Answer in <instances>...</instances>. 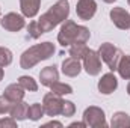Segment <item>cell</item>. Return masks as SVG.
Returning a JSON list of instances; mask_svg holds the SVG:
<instances>
[{
    "instance_id": "6da1fadb",
    "label": "cell",
    "mask_w": 130,
    "mask_h": 128,
    "mask_svg": "<svg viewBox=\"0 0 130 128\" xmlns=\"http://www.w3.org/2000/svg\"><path fill=\"white\" fill-rule=\"evenodd\" d=\"M68 15H70V3H68V0H58L36 21L39 33L44 35V33L53 30L58 24H61L65 20H68Z\"/></svg>"
},
{
    "instance_id": "7a4b0ae2",
    "label": "cell",
    "mask_w": 130,
    "mask_h": 128,
    "mask_svg": "<svg viewBox=\"0 0 130 128\" xmlns=\"http://www.w3.org/2000/svg\"><path fill=\"white\" fill-rule=\"evenodd\" d=\"M89 38L91 33L85 26H79L71 20H65L58 35V42L62 47H71L74 44H86Z\"/></svg>"
},
{
    "instance_id": "3957f363",
    "label": "cell",
    "mask_w": 130,
    "mask_h": 128,
    "mask_svg": "<svg viewBox=\"0 0 130 128\" xmlns=\"http://www.w3.org/2000/svg\"><path fill=\"white\" fill-rule=\"evenodd\" d=\"M55 53V45L48 41L36 44L33 47H29L20 57V66L23 69H30L36 63H39L41 60L48 59L50 56H53Z\"/></svg>"
},
{
    "instance_id": "277c9868",
    "label": "cell",
    "mask_w": 130,
    "mask_h": 128,
    "mask_svg": "<svg viewBox=\"0 0 130 128\" xmlns=\"http://www.w3.org/2000/svg\"><path fill=\"white\" fill-rule=\"evenodd\" d=\"M98 54H100L101 60L109 66L110 71H117V66H118V62H120L123 53L113 44H110V42L101 44L100 48H98Z\"/></svg>"
},
{
    "instance_id": "5b68a950",
    "label": "cell",
    "mask_w": 130,
    "mask_h": 128,
    "mask_svg": "<svg viewBox=\"0 0 130 128\" xmlns=\"http://www.w3.org/2000/svg\"><path fill=\"white\" fill-rule=\"evenodd\" d=\"M83 122L86 124V127H92V128L107 127L104 112L100 107H95V105H91L83 112Z\"/></svg>"
},
{
    "instance_id": "8992f818",
    "label": "cell",
    "mask_w": 130,
    "mask_h": 128,
    "mask_svg": "<svg viewBox=\"0 0 130 128\" xmlns=\"http://www.w3.org/2000/svg\"><path fill=\"white\" fill-rule=\"evenodd\" d=\"M83 68L89 75H98L101 72V57L98 54V51H94L91 48H88V51L83 56Z\"/></svg>"
},
{
    "instance_id": "52a82bcc",
    "label": "cell",
    "mask_w": 130,
    "mask_h": 128,
    "mask_svg": "<svg viewBox=\"0 0 130 128\" xmlns=\"http://www.w3.org/2000/svg\"><path fill=\"white\" fill-rule=\"evenodd\" d=\"M62 102H64V99L59 95H56V94H53V92L45 94V95H44V99H42L44 113H47L48 116H58V115H61Z\"/></svg>"
},
{
    "instance_id": "ba28073f",
    "label": "cell",
    "mask_w": 130,
    "mask_h": 128,
    "mask_svg": "<svg viewBox=\"0 0 130 128\" xmlns=\"http://www.w3.org/2000/svg\"><path fill=\"white\" fill-rule=\"evenodd\" d=\"M0 23H2L3 29H6V30H9V32H18V30H21V29L26 26L24 17L20 15V14H15V12L6 14V15L0 20Z\"/></svg>"
},
{
    "instance_id": "9c48e42d",
    "label": "cell",
    "mask_w": 130,
    "mask_h": 128,
    "mask_svg": "<svg viewBox=\"0 0 130 128\" xmlns=\"http://www.w3.org/2000/svg\"><path fill=\"white\" fill-rule=\"evenodd\" d=\"M97 12V3L95 0H79L76 6V14L80 20H91Z\"/></svg>"
},
{
    "instance_id": "30bf717a",
    "label": "cell",
    "mask_w": 130,
    "mask_h": 128,
    "mask_svg": "<svg viewBox=\"0 0 130 128\" xmlns=\"http://www.w3.org/2000/svg\"><path fill=\"white\" fill-rule=\"evenodd\" d=\"M110 20L118 29L123 30L130 29V14L123 8H113L110 11Z\"/></svg>"
},
{
    "instance_id": "8fae6325",
    "label": "cell",
    "mask_w": 130,
    "mask_h": 128,
    "mask_svg": "<svg viewBox=\"0 0 130 128\" xmlns=\"http://www.w3.org/2000/svg\"><path fill=\"white\" fill-rule=\"evenodd\" d=\"M118 88V80L112 72H107L104 75H101V78L98 80V91L103 95H109L113 91H117Z\"/></svg>"
},
{
    "instance_id": "7c38bea8",
    "label": "cell",
    "mask_w": 130,
    "mask_h": 128,
    "mask_svg": "<svg viewBox=\"0 0 130 128\" xmlns=\"http://www.w3.org/2000/svg\"><path fill=\"white\" fill-rule=\"evenodd\" d=\"M3 95L6 96L12 104H15V102L23 101V98L26 95V89H24L20 83H12V84H9V86L5 89V94H3Z\"/></svg>"
},
{
    "instance_id": "4fadbf2b",
    "label": "cell",
    "mask_w": 130,
    "mask_h": 128,
    "mask_svg": "<svg viewBox=\"0 0 130 128\" xmlns=\"http://www.w3.org/2000/svg\"><path fill=\"white\" fill-rule=\"evenodd\" d=\"M82 71V63H80V59H76V57H67L64 62H62V72H64L67 77H76L79 75Z\"/></svg>"
},
{
    "instance_id": "5bb4252c",
    "label": "cell",
    "mask_w": 130,
    "mask_h": 128,
    "mask_svg": "<svg viewBox=\"0 0 130 128\" xmlns=\"http://www.w3.org/2000/svg\"><path fill=\"white\" fill-rule=\"evenodd\" d=\"M39 80H41V84L50 88L55 81L59 80V72H58V68L53 65V66H45L41 72H39Z\"/></svg>"
},
{
    "instance_id": "9a60e30c",
    "label": "cell",
    "mask_w": 130,
    "mask_h": 128,
    "mask_svg": "<svg viewBox=\"0 0 130 128\" xmlns=\"http://www.w3.org/2000/svg\"><path fill=\"white\" fill-rule=\"evenodd\" d=\"M29 104L24 102V101H20V102H15L12 104L11 110H9V115L15 119V121H24L29 118Z\"/></svg>"
},
{
    "instance_id": "2e32d148",
    "label": "cell",
    "mask_w": 130,
    "mask_h": 128,
    "mask_svg": "<svg viewBox=\"0 0 130 128\" xmlns=\"http://www.w3.org/2000/svg\"><path fill=\"white\" fill-rule=\"evenodd\" d=\"M39 5H41V0H20V9L23 15L27 18H33L38 14Z\"/></svg>"
},
{
    "instance_id": "e0dca14e",
    "label": "cell",
    "mask_w": 130,
    "mask_h": 128,
    "mask_svg": "<svg viewBox=\"0 0 130 128\" xmlns=\"http://www.w3.org/2000/svg\"><path fill=\"white\" fill-rule=\"evenodd\" d=\"M110 127L112 128H129L130 127V116L127 113H124V112H117L112 116Z\"/></svg>"
},
{
    "instance_id": "ac0fdd59",
    "label": "cell",
    "mask_w": 130,
    "mask_h": 128,
    "mask_svg": "<svg viewBox=\"0 0 130 128\" xmlns=\"http://www.w3.org/2000/svg\"><path fill=\"white\" fill-rule=\"evenodd\" d=\"M117 71L120 72V75L126 80H130V56H121L118 66H117Z\"/></svg>"
},
{
    "instance_id": "d6986e66",
    "label": "cell",
    "mask_w": 130,
    "mask_h": 128,
    "mask_svg": "<svg viewBox=\"0 0 130 128\" xmlns=\"http://www.w3.org/2000/svg\"><path fill=\"white\" fill-rule=\"evenodd\" d=\"M50 91H52L53 94L59 95V96H64V95H70V94H73V88H71L70 84H67V83H61L59 80H58V81H55V83L50 86Z\"/></svg>"
},
{
    "instance_id": "ffe728a7",
    "label": "cell",
    "mask_w": 130,
    "mask_h": 128,
    "mask_svg": "<svg viewBox=\"0 0 130 128\" xmlns=\"http://www.w3.org/2000/svg\"><path fill=\"white\" fill-rule=\"evenodd\" d=\"M18 83H20L26 91H29V92H36V91H38V83L33 80L32 77H29V75H21V77L18 78Z\"/></svg>"
},
{
    "instance_id": "44dd1931",
    "label": "cell",
    "mask_w": 130,
    "mask_h": 128,
    "mask_svg": "<svg viewBox=\"0 0 130 128\" xmlns=\"http://www.w3.org/2000/svg\"><path fill=\"white\" fill-rule=\"evenodd\" d=\"M44 116V107L39 102H35L29 107V119L32 121H39Z\"/></svg>"
},
{
    "instance_id": "7402d4cb",
    "label": "cell",
    "mask_w": 130,
    "mask_h": 128,
    "mask_svg": "<svg viewBox=\"0 0 130 128\" xmlns=\"http://www.w3.org/2000/svg\"><path fill=\"white\" fill-rule=\"evenodd\" d=\"M86 51H88L86 44H74V45L70 47V56L76 57V59H83Z\"/></svg>"
},
{
    "instance_id": "603a6c76",
    "label": "cell",
    "mask_w": 130,
    "mask_h": 128,
    "mask_svg": "<svg viewBox=\"0 0 130 128\" xmlns=\"http://www.w3.org/2000/svg\"><path fill=\"white\" fill-rule=\"evenodd\" d=\"M12 62V51L6 47H0V66H8Z\"/></svg>"
},
{
    "instance_id": "cb8c5ba5",
    "label": "cell",
    "mask_w": 130,
    "mask_h": 128,
    "mask_svg": "<svg viewBox=\"0 0 130 128\" xmlns=\"http://www.w3.org/2000/svg\"><path fill=\"white\" fill-rule=\"evenodd\" d=\"M76 113V105L71 102V101H64L62 102V110H61V115L65 118H70Z\"/></svg>"
},
{
    "instance_id": "d4e9b609",
    "label": "cell",
    "mask_w": 130,
    "mask_h": 128,
    "mask_svg": "<svg viewBox=\"0 0 130 128\" xmlns=\"http://www.w3.org/2000/svg\"><path fill=\"white\" fill-rule=\"evenodd\" d=\"M11 107H12V102H11V101H9V99H8L5 95L0 96V115L9 113Z\"/></svg>"
},
{
    "instance_id": "484cf974",
    "label": "cell",
    "mask_w": 130,
    "mask_h": 128,
    "mask_svg": "<svg viewBox=\"0 0 130 128\" xmlns=\"http://www.w3.org/2000/svg\"><path fill=\"white\" fill-rule=\"evenodd\" d=\"M15 127H17V121L12 116L0 119V128H15Z\"/></svg>"
},
{
    "instance_id": "4316f807",
    "label": "cell",
    "mask_w": 130,
    "mask_h": 128,
    "mask_svg": "<svg viewBox=\"0 0 130 128\" xmlns=\"http://www.w3.org/2000/svg\"><path fill=\"white\" fill-rule=\"evenodd\" d=\"M45 127H62V124L61 122H56V121H52V122H48V124H45Z\"/></svg>"
},
{
    "instance_id": "83f0119b",
    "label": "cell",
    "mask_w": 130,
    "mask_h": 128,
    "mask_svg": "<svg viewBox=\"0 0 130 128\" xmlns=\"http://www.w3.org/2000/svg\"><path fill=\"white\" fill-rule=\"evenodd\" d=\"M70 127H71V128H74V127L85 128V127H86V124H85V122H73V124H70Z\"/></svg>"
},
{
    "instance_id": "f1b7e54d",
    "label": "cell",
    "mask_w": 130,
    "mask_h": 128,
    "mask_svg": "<svg viewBox=\"0 0 130 128\" xmlns=\"http://www.w3.org/2000/svg\"><path fill=\"white\" fill-rule=\"evenodd\" d=\"M3 75H5V71H3V66H0V81L3 80Z\"/></svg>"
},
{
    "instance_id": "f546056e",
    "label": "cell",
    "mask_w": 130,
    "mask_h": 128,
    "mask_svg": "<svg viewBox=\"0 0 130 128\" xmlns=\"http://www.w3.org/2000/svg\"><path fill=\"white\" fill-rule=\"evenodd\" d=\"M103 2H106V3H113V2H117V0H103Z\"/></svg>"
},
{
    "instance_id": "4dcf8cb0",
    "label": "cell",
    "mask_w": 130,
    "mask_h": 128,
    "mask_svg": "<svg viewBox=\"0 0 130 128\" xmlns=\"http://www.w3.org/2000/svg\"><path fill=\"white\" fill-rule=\"evenodd\" d=\"M127 94H129V95H130V83H129V84H127Z\"/></svg>"
},
{
    "instance_id": "1f68e13d",
    "label": "cell",
    "mask_w": 130,
    "mask_h": 128,
    "mask_svg": "<svg viewBox=\"0 0 130 128\" xmlns=\"http://www.w3.org/2000/svg\"><path fill=\"white\" fill-rule=\"evenodd\" d=\"M127 2H129V5H130V0H127Z\"/></svg>"
},
{
    "instance_id": "d6a6232c",
    "label": "cell",
    "mask_w": 130,
    "mask_h": 128,
    "mask_svg": "<svg viewBox=\"0 0 130 128\" xmlns=\"http://www.w3.org/2000/svg\"><path fill=\"white\" fill-rule=\"evenodd\" d=\"M0 20H2V18H0Z\"/></svg>"
}]
</instances>
